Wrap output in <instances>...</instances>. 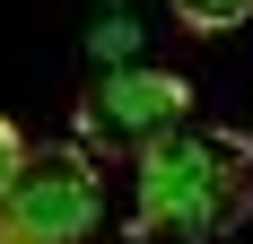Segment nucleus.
<instances>
[{
	"mask_svg": "<svg viewBox=\"0 0 253 244\" xmlns=\"http://www.w3.org/2000/svg\"><path fill=\"white\" fill-rule=\"evenodd\" d=\"M0 244H18V236H0Z\"/></svg>",
	"mask_w": 253,
	"mask_h": 244,
	"instance_id": "6",
	"label": "nucleus"
},
{
	"mask_svg": "<svg viewBox=\"0 0 253 244\" xmlns=\"http://www.w3.org/2000/svg\"><path fill=\"white\" fill-rule=\"evenodd\" d=\"M0 236L18 244H79L96 227V166L79 157V148H26L18 174H9V192H0Z\"/></svg>",
	"mask_w": 253,
	"mask_h": 244,
	"instance_id": "2",
	"label": "nucleus"
},
{
	"mask_svg": "<svg viewBox=\"0 0 253 244\" xmlns=\"http://www.w3.org/2000/svg\"><path fill=\"white\" fill-rule=\"evenodd\" d=\"M18 157H26V140H18V122H0V192H9V174H18Z\"/></svg>",
	"mask_w": 253,
	"mask_h": 244,
	"instance_id": "5",
	"label": "nucleus"
},
{
	"mask_svg": "<svg viewBox=\"0 0 253 244\" xmlns=\"http://www.w3.org/2000/svg\"><path fill=\"white\" fill-rule=\"evenodd\" d=\"M183 26H201V35H218V26H245L253 18V0H166Z\"/></svg>",
	"mask_w": 253,
	"mask_h": 244,
	"instance_id": "4",
	"label": "nucleus"
},
{
	"mask_svg": "<svg viewBox=\"0 0 253 244\" xmlns=\"http://www.w3.org/2000/svg\"><path fill=\"white\" fill-rule=\"evenodd\" d=\"M183 114H192V87L175 70H105L79 105V122L96 140H123V148H149L166 131H183Z\"/></svg>",
	"mask_w": 253,
	"mask_h": 244,
	"instance_id": "3",
	"label": "nucleus"
},
{
	"mask_svg": "<svg viewBox=\"0 0 253 244\" xmlns=\"http://www.w3.org/2000/svg\"><path fill=\"white\" fill-rule=\"evenodd\" d=\"M253 218V140L245 131H166L140 148V236H183V244H218Z\"/></svg>",
	"mask_w": 253,
	"mask_h": 244,
	"instance_id": "1",
	"label": "nucleus"
}]
</instances>
